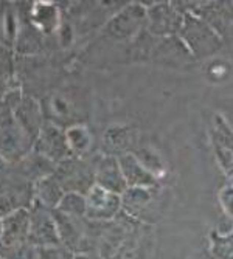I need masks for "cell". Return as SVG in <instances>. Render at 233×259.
<instances>
[{"label":"cell","mask_w":233,"mask_h":259,"mask_svg":"<svg viewBox=\"0 0 233 259\" xmlns=\"http://www.w3.org/2000/svg\"><path fill=\"white\" fill-rule=\"evenodd\" d=\"M122 206L120 194L110 193L104 188L95 185L90 188L86 197V216L93 221L112 219Z\"/></svg>","instance_id":"obj_1"},{"label":"cell","mask_w":233,"mask_h":259,"mask_svg":"<svg viewBox=\"0 0 233 259\" xmlns=\"http://www.w3.org/2000/svg\"><path fill=\"white\" fill-rule=\"evenodd\" d=\"M28 239L39 247H50L58 245L59 242V231L56 230L55 219L47 213V211L37 209L30 213V234Z\"/></svg>","instance_id":"obj_2"},{"label":"cell","mask_w":233,"mask_h":259,"mask_svg":"<svg viewBox=\"0 0 233 259\" xmlns=\"http://www.w3.org/2000/svg\"><path fill=\"white\" fill-rule=\"evenodd\" d=\"M30 234V213L27 209H16L4 219V245H16L25 242Z\"/></svg>","instance_id":"obj_3"},{"label":"cell","mask_w":233,"mask_h":259,"mask_svg":"<svg viewBox=\"0 0 233 259\" xmlns=\"http://www.w3.org/2000/svg\"><path fill=\"white\" fill-rule=\"evenodd\" d=\"M120 168L129 188H151L156 182L154 176L146 169L145 164L132 155L122 158Z\"/></svg>","instance_id":"obj_4"},{"label":"cell","mask_w":233,"mask_h":259,"mask_svg":"<svg viewBox=\"0 0 233 259\" xmlns=\"http://www.w3.org/2000/svg\"><path fill=\"white\" fill-rule=\"evenodd\" d=\"M97 180H98V186L104 188V190H107L110 193H115V194L125 193L128 190V183L122 172L120 164L115 161H107L103 164Z\"/></svg>","instance_id":"obj_5"},{"label":"cell","mask_w":233,"mask_h":259,"mask_svg":"<svg viewBox=\"0 0 233 259\" xmlns=\"http://www.w3.org/2000/svg\"><path fill=\"white\" fill-rule=\"evenodd\" d=\"M37 196L44 205L49 206H58L64 197L62 190L58 182L53 179H42L37 186Z\"/></svg>","instance_id":"obj_6"},{"label":"cell","mask_w":233,"mask_h":259,"mask_svg":"<svg viewBox=\"0 0 233 259\" xmlns=\"http://www.w3.org/2000/svg\"><path fill=\"white\" fill-rule=\"evenodd\" d=\"M58 208L65 214H75V216L86 214V199L78 193L64 194Z\"/></svg>","instance_id":"obj_7"},{"label":"cell","mask_w":233,"mask_h":259,"mask_svg":"<svg viewBox=\"0 0 233 259\" xmlns=\"http://www.w3.org/2000/svg\"><path fill=\"white\" fill-rule=\"evenodd\" d=\"M4 259H37V250L27 242H20L16 245H4Z\"/></svg>","instance_id":"obj_8"},{"label":"cell","mask_w":233,"mask_h":259,"mask_svg":"<svg viewBox=\"0 0 233 259\" xmlns=\"http://www.w3.org/2000/svg\"><path fill=\"white\" fill-rule=\"evenodd\" d=\"M227 234L228 236H221V234L213 236L212 250L221 259H233V231Z\"/></svg>","instance_id":"obj_9"},{"label":"cell","mask_w":233,"mask_h":259,"mask_svg":"<svg viewBox=\"0 0 233 259\" xmlns=\"http://www.w3.org/2000/svg\"><path fill=\"white\" fill-rule=\"evenodd\" d=\"M37 259H73V254L67 247L50 245L37 250Z\"/></svg>","instance_id":"obj_10"},{"label":"cell","mask_w":233,"mask_h":259,"mask_svg":"<svg viewBox=\"0 0 233 259\" xmlns=\"http://www.w3.org/2000/svg\"><path fill=\"white\" fill-rule=\"evenodd\" d=\"M219 203L224 209V213L230 218H233V185L224 186L219 191Z\"/></svg>","instance_id":"obj_11"},{"label":"cell","mask_w":233,"mask_h":259,"mask_svg":"<svg viewBox=\"0 0 233 259\" xmlns=\"http://www.w3.org/2000/svg\"><path fill=\"white\" fill-rule=\"evenodd\" d=\"M73 259H100V257L92 256V254H81V256H76V257H73Z\"/></svg>","instance_id":"obj_12"},{"label":"cell","mask_w":233,"mask_h":259,"mask_svg":"<svg viewBox=\"0 0 233 259\" xmlns=\"http://www.w3.org/2000/svg\"><path fill=\"white\" fill-rule=\"evenodd\" d=\"M2 233H4V219H0V238H2Z\"/></svg>","instance_id":"obj_13"}]
</instances>
